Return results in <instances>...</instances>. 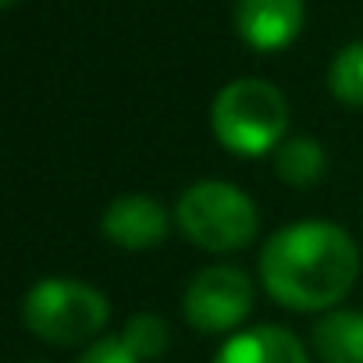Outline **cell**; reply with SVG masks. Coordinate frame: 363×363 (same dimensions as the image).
Returning <instances> with one entry per match:
<instances>
[{
	"label": "cell",
	"mask_w": 363,
	"mask_h": 363,
	"mask_svg": "<svg viewBox=\"0 0 363 363\" xmlns=\"http://www.w3.org/2000/svg\"><path fill=\"white\" fill-rule=\"evenodd\" d=\"M359 278V250L331 221H292L260 250L267 296L296 313L338 306Z\"/></svg>",
	"instance_id": "6da1fadb"
},
{
	"label": "cell",
	"mask_w": 363,
	"mask_h": 363,
	"mask_svg": "<svg viewBox=\"0 0 363 363\" xmlns=\"http://www.w3.org/2000/svg\"><path fill=\"white\" fill-rule=\"evenodd\" d=\"M211 128L218 143L239 157L271 153L285 143L289 100L264 79H235L214 96Z\"/></svg>",
	"instance_id": "7a4b0ae2"
},
{
	"label": "cell",
	"mask_w": 363,
	"mask_h": 363,
	"mask_svg": "<svg viewBox=\"0 0 363 363\" xmlns=\"http://www.w3.org/2000/svg\"><path fill=\"white\" fill-rule=\"evenodd\" d=\"M107 317V296L79 278H43L22 296V324L47 345L96 342Z\"/></svg>",
	"instance_id": "3957f363"
},
{
	"label": "cell",
	"mask_w": 363,
	"mask_h": 363,
	"mask_svg": "<svg viewBox=\"0 0 363 363\" xmlns=\"http://www.w3.org/2000/svg\"><path fill=\"white\" fill-rule=\"evenodd\" d=\"M174 221L193 246L207 253H232L246 250L257 239L260 211L253 200L228 182H196L178 196Z\"/></svg>",
	"instance_id": "277c9868"
},
{
	"label": "cell",
	"mask_w": 363,
	"mask_h": 363,
	"mask_svg": "<svg viewBox=\"0 0 363 363\" xmlns=\"http://www.w3.org/2000/svg\"><path fill=\"white\" fill-rule=\"evenodd\" d=\"M250 306H253V281L242 267L232 264L203 267L189 281L186 299H182L189 328L203 335H225L239 328L250 317Z\"/></svg>",
	"instance_id": "5b68a950"
},
{
	"label": "cell",
	"mask_w": 363,
	"mask_h": 363,
	"mask_svg": "<svg viewBox=\"0 0 363 363\" xmlns=\"http://www.w3.org/2000/svg\"><path fill=\"white\" fill-rule=\"evenodd\" d=\"M100 232L118 250H128V253L153 250V246H160L167 239L171 214L150 193H125V196L107 203V211L100 218Z\"/></svg>",
	"instance_id": "8992f818"
},
{
	"label": "cell",
	"mask_w": 363,
	"mask_h": 363,
	"mask_svg": "<svg viewBox=\"0 0 363 363\" xmlns=\"http://www.w3.org/2000/svg\"><path fill=\"white\" fill-rule=\"evenodd\" d=\"M306 18L303 0H235V29L246 47L260 54L285 50Z\"/></svg>",
	"instance_id": "52a82bcc"
},
{
	"label": "cell",
	"mask_w": 363,
	"mask_h": 363,
	"mask_svg": "<svg viewBox=\"0 0 363 363\" xmlns=\"http://www.w3.org/2000/svg\"><path fill=\"white\" fill-rule=\"evenodd\" d=\"M214 363H310V352L289 328L257 324L250 331L232 335L218 349Z\"/></svg>",
	"instance_id": "ba28073f"
},
{
	"label": "cell",
	"mask_w": 363,
	"mask_h": 363,
	"mask_svg": "<svg viewBox=\"0 0 363 363\" xmlns=\"http://www.w3.org/2000/svg\"><path fill=\"white\" fill-rule=\"evenodd\" d=\"M313 352L320 363H363V313L328 310L313 324Z\"/></svg>",
	"instance_id": "9c48e42d"
},
{
	"label": "cell",
	"mask_w": 363,
	"mask_h": 363,
	"mask_svg": "<svg viewBox=\"0 0 363 363\" xmlns=\"http://www.w3.org/2000/svg\"><path fill=\"white\" fill-rule=\"evenodd\" d=\"M324 167H328V153L317 139L310 135H296V139H285L278 150H274V174L292 189H306V186H317L324 178Z\"/></svg>",
	"instance_id": "30bf717a"
},
{
	"label": "cell",
	"mask_w": 363,
	"mask_h": 363,
	"mask_svg": "<svg viewBox=\"0 0 363 363\" xmlns=\"http://www.w3.org/2000/svg\"><path fill=\"white\" fill-rule=\"evenodd\" d=\"M328 89L338 104L363 111V40L342 47L328 68Z\"/></svg>",
	"instance_id": "8fae6325"
},
{
	"label": "cell",
	"mask_w": 363,
	"mask_h": 363,
	"mask_svg": "<svg viewBox=\"0 0 363 363\" xmlns=\"http://www.w3.org/2000/svg\"><path fill=\"white\" fill-rule=\"evenodd\" d=\"M121 338H125V345L139 356V359H157V356H164V349H167V328H164V320L157 317V313H135L128 324H125V331H121Z\"/></svg>",
	"instance_id": "7c38bea8"
},
{
	"label": "cell",
	"mask_w": 363,
	"mask_h": 363,
	"mask_svg": "<svg viewBox=\"0 0 363 363\" xmlns=\"http://www.w3.org/2000/svg\"><path fill=\"white\" fill-rule=\"evenodd\" d=\"M79 363H139V356L125 345V338H96L86 345V352L79 356Z\"/></svg>",
	"instance_id": "4fadbf2b"
},
{
	"label": "cell",
	"mask_w": 363,
	"mask_h": 363,
	"mask_svg": "<svg viewBox=\"0 0 363 363\" xmlns=\"http://www.w3.org/2000/svg\"><path fill=\"white\" fill-rule=\"evenodd\" d=\"M0 4H4V8H15V4H18V0H0Z\"/></svg>",
	"instance_id": "5bb4252c"
},
{
	"label": "cell",
	"mask_w": 363,
	"mask_h": 363,
	"mask_svg": "<svg viewBox=\"0 0 363 363\" xmlns=\"http://www.w3.org/2000/svg\"><path fill=\"white\" fill-rule=\"evenodd\" d=\"M29 363H43V359H29Z\"/></svg>",
	"instance_id": "9a60e30c"
}]
</instances>
